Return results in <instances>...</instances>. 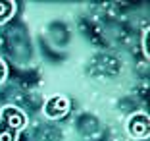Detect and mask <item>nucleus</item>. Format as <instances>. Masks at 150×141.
Here are the masks:
<instances>
[{
	"instance_id": "6",
	"label": "nucleus",
	"mask_w": 150,
	"mask_h": 141,
	"mask_svg": "<svg viewBox=\"0 0 150 141\" xmlns=\"http://www.w3.org/2000/svg\"><path fill=\"white\" fill-rule=\"evenodd\" d=\"M6 75H8V68H6V64L2 60H0V83L6 79Z\"/></svg>"
},
{
	"instance_id": "5",
	"label": "nucleus",
	"mask_w": 150,
	"mask_h": 141,
	"mask_svg": "<svg viewBox=\"0 0 150 141\" xmlns=\"http://www.w3.org/2000/svg\"><path fill=\"white\" fill-rule=\"evenodd\" d=\"M148 37H150V31L146 29V31H144V41H142V49H144V54H146V56H150V50H148Z\"/></svg>"
},
{
	"instance_id": "2",
	"label": "nucleus",
	"mask_w": 150,
	"mask_h": 141,
	"mask_svg": "<svg viewBox=\"0 0 150 141\" xmlns=\"http://www.w3.org/2000/svg\"><path fill=\"white\" fill-rule=\"evenodd\" d=\"M127 132L135 139H146L150 133V118L144 112H137L133 114L127 122Z\"/></svg>"
},
{
	"instance_id": "3",
	"label": "nucleus",
	"mask_w": 150,
	"mask_h": 141,
	"mask_svg": "<svg viewBox=\"0 0 150 141\" xmlns=\"http://www.w3.org/2000/svg\"><path fill=\"white\" fill-rule=\"evenodd\" d=\"M69 108H71L69 99H66L64 95H54L44 104V114L48 118H64L69 112Z\"/></svg>"
},
{
	"instance_id": "4",
	"label": "nucleus",
	"mask_w": 150,
	"mask_h": 141,
	"mask_svg": "<svg viewBox=\"0 0 150 141\" xmlns=\"http://www.w3.org/2000/svg\"><path fill=\"white\" fill-rule=\"evenodd\" d=\"M16 12V2L12 0H0V23L8 21Z\"/></svg>"
},
{
	"instance_id": "1",
	"label": "nucleus",
	"mask_w": 150,
	"mask_h": 141,
	"mask_svg": "<svg viewBox=\"0 0 150 141\" xmlns=\"http://www.w3.org/2000/svg\"><path fill=\"white\" fill-rule=\"evenodd\" d=\"M27 126V114L18 106H4L0 110V141H18Z\"/></svg>"
}]
</instances>
